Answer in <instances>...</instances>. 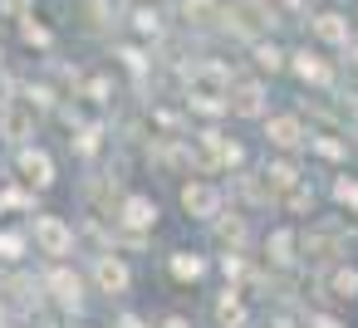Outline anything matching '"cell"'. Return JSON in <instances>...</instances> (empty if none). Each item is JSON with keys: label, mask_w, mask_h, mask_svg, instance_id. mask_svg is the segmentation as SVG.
<instances>
[{"label": "cell", "mask_w": 358, "mask_h": 328, "mask_svg": "<svg viewBox=\"0 0 358 328\" xmlns=\"http://www.w3.org/2000/svg\"><path fill=\"white\" fill-rule=\"evenodd\" d=\"M187 98H192V108H201V113L231 108V74H226L221 64L192 69V74H187Z\"/></svg>", "instance_id": "1"}, {"label": "cell", "mask_w": 358, "mask_h": 328, "mask_svg": "<svg viewBox=\"0 0 358 328\" xmlns=\"http://www.w3.org/2000/svg\"><path fill=\"white\" fill-rule=\"evenodd\" d=\"M35 245H40L45 255H69L74 230H69L59 216H40V221H35Z\"/></svg>", "instance_id": "2"}, {"label": "cell", "mask_w": 358, "mask_h": 328, "mask_svg": "<svg viewBox=\"0 0 358 328\" xmlns=\"http://www.w3.org/2000/svg\"><path fill=\"white\" fill-rule=\"evenodd\" d=\"M0 128H6V137H30V128H35V103L10 98V103H6V118H0Z\"/></svg>", "instance_id": "3"}, {"label": "cell", "mask_w": 358, "mask_h": 328, "mask_svg": "<svg viewBox=\"0 0 358 328\" xmlns=\"http://www.w3.org/2000/svg\"><path fill=\"white\" fill-rule=\"evenodd\" d=\"M260 108H265V89H260V84H236V89H231V113L260 118Z\"/></svg>", "instance_id": "4"}, {"label": "cell", "mask_w": 358, "mask_h": 328, "mask_svg": "<svg viewBox=\"0 0 358 328\" xmlns=\"http://www.w3.org/2000/svg\"><path fill=\"white\" fill-rule=\"evenodd\" d=\"M20 172H25L35 186H50V181H55V162H50V152H40V147H25V152H20Z\"/></svg>", "instance_id": "5"}, {"label": "cell", "mask_w": 358, "mask_h": 328, "mask_svg": "<svg viewBox=\"0 0 358 328\" xmlns=\"http://www.w3.org/2000/svg\"><path fill=\"white\" fill-rule=\"evenodd\" d=\"M182 206H187L192 216H216V206H221V191H216V186H201V181H192V186L182 191Z\"/></svg>", "instance_id": "6"}, {"label": "cell", "mask_w": 358, "mask_h": 328, "mask_svg": "<svg viewBox=\"0 0 358 328\" xmlns=\"http://www.w3.org/2000/svg\"><path fill=\"white\" fill-rule=\"evenodd\" d=\"M94 274H99V289H103V294H123V289H128V269H123L113 255H103Z\"/></svg>", "instance_id": "7"}, {"label": "cell", "mask_w": 358, "mask_h": 328, "mask_svg": "<svg viewBox=\"0 0 358 328\" xmlns=\"http://www.w3.org/2000/svg\"><path fill=\"white\" fill-rule=\"evenodd\" d=\"M324 289H329L334 299H353V294H358V274H353L348 264H338V269L324 274Z\"/></svg>", "instance_id": "8"}, {"label": "cell", "mask_w": 358, "mask_h": 328, "mask_svg": "<svg viewBox=\"0 0 358 328\" xmlns=\"http://www.w3.org/2000/svg\"><path fill=\"white\" fill-rule=\"evenodd\" d=\"M314 35H319L324 45H348V25H343V15H319V20H314Z\"/></svg>", "instance_id": "9"}, {"label": "cell", "mask_w": 358, "mask_h": 328, "mask_svg": "<svg viewBox=\"0 0 358 328\" xmlns=\"http://www.w3.org/2000/svg\"><path fill=\"white\" fill-rule=\"evenodd\" d=\"M270 142H275V147H299L304 133H299L294 118H270Z\"/></svg>", "instance_id": "10"}, {"label": "cell", "mask_w": 358, "mask_h": 328, "mask_svg": "<svg viewBox=\"0 0 358 328\" xmlns=\"http://www.w3.org/2000/svg\"><path fill=\"white\" fill-rule=\"evenodd\" d=\"M45 289H55V299H64V304H79V274H69V269H55L45 279Z\"/></svg>", "instance_id": "11"}, {"label": "cell", "mask_w": 358, "mask_h": 328, "mask_svg": "<svg viewBox=\"0 0 358 328\" xmlns=\"http://www.w3.org/2000/svg\"><path fill=\"white\" fill-rule=\"evenodd\" d=\"M123 221H128V225H152V221H157V206H152L148 196H128Z\"/></svg>", "instance_id": "12"}, {"label": "cell", "mask_w": 358, "mask_h": 328, "mask_svg": "<svg viewBox=\"0 0 358 328\" xmlns=\"http://www.w3.org/2000/svg\"><path fill=\"white\" fill-rule=\"evenodd\" d=\"M294 74H299L304 84H329V69H324L309 50H304V54H294Z\"/></svg>", "instance_id": "13"}, {"label": "cell", "mask_w": 358, "mask_h": 328, "mask_svg": "<svg viewBox=\"0 0 358 328\" xmlns=\"http://www.w3.org/2000/svg\"><path fill=\"white\" fill-rule=\"evenodd\" d=\"M265 181H270V191H294V186H299V172H294L289 162H275V167L265 172Z\"/></svg>", "instance_id": "14"}, {"label": "cell", "mask_w": 358, "mask_h": 328, "mask_svg": "<svg viewBox=\"0 0 358 328\" xmlns=\"http://www.w3.org/2000/svg\"><path fill=\"white\" fill-rule=\"evenodd\" d=\"M289 250H294V235H289V230H275V235H270V260H275V264H289V260H294Z\"/></svg>", "instance_id": "15"}, {"label": "cell", "mask_w": 358, "mask_h": 328, "mask_svg": "<svg viewBox=\"0 0 358 328\" xmlns=\"http://www.w3.org/2000/svg\"><path fill=\"white\" fill-rule=\"evenodd\" d=\"M304 250L309 255H334L338 250V235L334 230H314V235H304Z\"/></svg>", "instance_id": "16"}, {"label": "cell", "mask_w": 358, "mask_h": 328, "mask_svg": "<svg viewBox=\"0 0 358 328\" xmlns=\"http://www.w3.org/2000/svg\"><path fill=\"white\" fill-rule=\"evenodd\" d=\"M216 318H221L226 328H241V323H245V308H241V299H236V294H226V299H221V308H216Z\"/></svg>", "instance_id": "17"}, {"label": "cell", "mask_w": 358, "mask_h": 328, "mask_svg": "<svg viewBox=\"0 0 358 328\" xmlns=\"http://www.w3.org/2000/svg\"><path fill=\"white\" fill-rule=\"evenodd\" d=\"M182 10H187L192 25H211V20H216V6H211V0H182Z\"/></svg>", "instance_id": "18"}, {"label": "cell", "mask_w": 358, "mask_h": 328, "mask_svg": "<svg viewBox=\"0 0 358 328\" xmlns=\"http://www.w3.org/2000/svg\"><path fill=\"white\" fill-rule=\"evenodd\" d=\"M201 269H206V264H201L196 255H177V260H172V274H177V279H196Z\"/></svg>", "instance_id": "19"}, {"label": "cell", "mask_w": 358, "mask_h": 328, "mask_svg": "<svg viewBox=\"0 0 358 328\" xmlns=\"http://www.w3.org/2000/svg\"><path fill=\"white\" fill-rule=\"evenodd\" d=\"M255 64H260V69H280V64H285V54H280L275 45H255Z\"/></svg>", "instance_id": "20"}, {"label": "cell", "mask_w": 358, "mask_h": 328, "mask_svg": "<svg viewBox=\"0 0 358 328\" xmlns=\"http://www.w3.org/2000/svg\"><path fill=\"white\" fill-rule=\"evenodd\" d=\"M20 250H25V240H20V235L0 230V255H6V260H20Z\"/></svg>", "instance_id": "21"}, {"label": "cell", "mask_w": 358, "mask_h": 328, "mask_svg": "<svg viewBox=\"0 0 358 328\" xmlns=\"http://www.w3.org/2000/svg\"><path fill=\"white\" fill-rule=\"evenodd\" d=\"M334 196H338L343 206H358V181H338V186H334Z\"/></svg>", "instance_id": "22"}, {"label": "cell", "mask_w": 358, "mask_h": 328, "mask_svg": "<svg viewBox=\"0 0 358 328\" xmlns=\"http://www.w3.org/2000/svg\"><path fill=\"white\" fill-rule=\"evenodd\" d=\"M133 20H138V30H143V35H157V15H152V10H138Z\"/></svg>", "instance_id": "23"}, {"label": "cell", "mask_w": 358, "mask_h": 328, "mask_svg": "<svg viewBox=\"0 0 358 328\" xmlns=\"http://www.w3.org/2000/svg\"><path fill=\"white\" fill-rule=\"evenodd\" d=\"M285 201H289V206H294V211H304V206H309V201H314V196H309V186H294V191H289V196H285Z\"/></svg>", "instance_id": "24"}, {"label": "cell", "mask_w": 358, "mask_h": 328, "mask_svg": "<svg viewBox=\"0 0 358 328\" xmlns=\"http://www.w3.org/2000/svg\"><path fill=\"white\" fill-rule=\"evenodd\" d=\"M25 40H30V45H50V30H45V25H25Z\"/></svg>", "instance_id": "25"}, {"label": "cell", "mask_w": 358, "mask_h": 328, "mask_svg": "<svg viewBox=\"0 0 358 328\" xmlns=\"http://www.w3.org/2000/svg\"><path fill=\"white\" fill-rule=\"evenodd\" d=\"M221 235H226V240H241V235H245V225H241V221H226V225H221Z\"/></svg>", "instance_id": "26"}, {"label": "cell", "mask_w": 358, "mask_h": 328, "mask_svg": "<svg viewBox=\"0 0 358 328\" xmlns=\"http://www.w3.org/2000/svg\"><path fill=\"white\" fill-rule=\"evenodd\" d=\"M0 206H30V196L25 191H10V196H0Z\"/></svg>", "instance_id": "27"}, {"label": "cell", "mask_w": 358, "mask_h": 328, "mask_svg": "<svg viewBox=\"0 0 358 328\" xmlns=\"http://www.w3.org/2000/svg\"><path fill=\"white\" fill-rule=\"evenodd\" d=\"M314 147H319V152H324V157H338V152H343V147H338V142H329V137H319V142H314Z\"/></svg>", "instance_id": "28"}, {"label": "cell", "mask_w": 358, "mask_h": 328, "mask_svg": "<svg viewBox=\"0 0 358 328\" xmlns=\"http://www.w3.org/2000/svg\"><path fill=\"white\" fill-rule=\"evenodd\" d=\"M309 328H338V323H334V318H324V313H314V318H309Z\"/></svg>", "instance_id": "29"}, {"label": "cell", "mask_w": 358, "mask_h": 328, "mask_svg": "<svg viewBox=\"0 0 358 328\" xmlns=\"http://www.w3.org/2000/svg\"><path fill=\"white\" fill-rule=\"evenodd\" d=\"M275 328H289V323H275Z\"/></svg>", "instance_id": "30"}, {"label": "cell", "mask_w": 358, "mask_h": 328, "mask_svg": "<svg viewBox=\"0 0 358 328\" xmlns=\"http://www.w3.org/2000/svg\"><path fill=\"white\" fill-rule=\"evenodd\" d=\"M353 54H358V45H353Z\"/></svg>", "instance_id": "31"}]
</instances>
